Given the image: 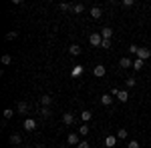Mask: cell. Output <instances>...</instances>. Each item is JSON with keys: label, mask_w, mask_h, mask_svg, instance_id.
I'll return each instance as SVG.
<instances>
[{"label": "cell", "mask_w": 151, "mask_h": 148, "mask_svg": "<svg viewBox=\"0 0 151 148\" xmlns=\"http://www.w3.org/2000/svg\"><path fill=\"white\" fill-rule=\"evenodd\" d=\"M119 92H121V90H119V88H111V92H109V94H111V96H117Z\"/></svg>", "instance_id": "34"}, {"label": "cell", "mask_w": 151, "mask_h": 148, "mask_svg": "<svg viewBox=\"0 0 151 148\" xmlns=\"http://www.w3.org/2000/svg\"><path fill=\"white\" fill-rule=\"evenodd\" d=\"M69 52L73 54V56H79V54H81V46H79V44H70L69 46Z\"/></svg>", "instance_id": "14"}, {"label": "cell", "mask_w": 151, "mask_h": 148, "mask_svg": "<svg viewBox=\"0 0 151 148\" xmlns=\"http://www.w3.org/2000/svg\"><path fill=\"white\" fill-rule=\"evenodd\" d=\"M79 134H81V136H87V134H89V126L81 124V126H79Z\"/></svg>", "instance_id": "22"}, {"label": "cell", "mask_w": 151, "mask_h": 148, "mask_svg": "<svg viewBox=\"0 0 151 148\" xmlns=\"http://www.w3.org/2000/svg\"><path fill=\"white\" fill-rule=\"evenodd\" d=\"M20 142H22L20 134H10V144H20Z\"/></svg>", "instance_id": "20"}, {"label": "cell", "mask_w": 151, "mask_h": 148, "mask_svg": "<svg viewBox=\"0 0 151 148\" xmlns=\"http://www.w3.org/2000/svg\"><path fill=\"white\" fill-rule=\"evenodd\" d=\"M127 148H141V144L137 142V140H129V142H127Z\"/></svg>", "instance_id": "24"}, {"label": "cell", "mask_w": 151, "mask_h": 148, "mask_svg": "<svg viewBox=\"0 0 151 148\" xmlns=\"http://www.w3.org/2000/svg\"><path fill=\"white\" fill-rule=\"evenodd\" d=\"M40 104L48 108V106L52 104V96H48V94H45V96H40Z\"/></svg>", "instance_id": "13"}, {"label": "cell", "mask_w": 151, "mask_h": 148, "mask_svg": "<svg viewBox=\"0 0 151 148\" xmlns=\"http://www.w3.org/2000/svg\"><path fill=\"white\" fill-rule=\"evenodd\" d=\"M60 148H70V146H69V144H67V146H60Z\"/></svg>", "instance_id": "35"}, {"label": "cell", "mask_w": 151, "mask_h": 148, "mask_svg": "<svg viewBox=\"0 0 151 148\" xmlns=\"http://www.w3.org/2000/svg\"><path fill=\"white\" fill-rule=\"evenodd\" d=\"M89 42H91V46H101V42H103L101 32H93V34L89 36Z\"/></svg>", "instance_id": "1"}, {"label": "cell", "mask_w": 151, "mask_h": 148, "mask_svg": "<svg viewBox=\"0 0 151 148\" xmlns=\"http://www.w3.org/2000/svg\"><path fill=\"white\" fill-rule=\"evenodd\" d=\"M93 74L97 76V78H103L105 74H107V68H105L103 64H97V66L93 68Z\"/></svg>", "instance_id": "3"}, {"label": "cell", "mask_w": 151, "mask_h": 148, "mask_svg": "<svg viewBox=\"0 0 151 148\" xmlns=\"http://www.w3.org/2000/svg\"><path fill=\"white\" fill-rule=\"evenodd\" d=\"M101 48H111V40H103L101 42Z\"/></svg>", "instance_id": "33"}, {"label": "cell", "mask_w": 151, "mask_h": 148, "mask_svg": "<svg viewBox=\"0 0 151 148\" xmlns=\"http://www.w3.org/2000/svg\"><path fill=\"white\" fill-rule=\"evenodd\" d=\"M70 8H73V4H67V2L58 4V10H70Z\"/></svg>", "instance_id": "27"}, {"label": "cell", "mask_w": 151, "mask_h": 148, "mask_svg": "<svg viewBox=\"0 0 151 148\" xmlns=\"http://www.w3.org/2000/svg\"><path fill=\"white\" fill-rule=\"evenodd\" d=\"M79 142H81V138H79L77 132H70L69 136H67V144L69 146H79Z\"/></svg>", "instance_id": "2"}, {"label": "cell", "mask_w": 151, "mask_h": 148, "mask_svg": "<svg viewBox=\"0 0 151 148\" xmlns=\"http://www.w3.org/2000/svg\"><path fill=\"white\" fill-rule=\"evenodd\" d=\"M117 100H119V102H127V100H129V92L127 90H121L119 94H117Z\"/></svg>", "instance_id": "15"}, {"label": "cell", "mask_w": 151, "mask_h": 148, "mask_svg": "<svg viewBox=\"0 0 151 148\" xmlns=\"http://www.w3.org/2000/svg\"><path fill=\"white\" fill-rule=\"evenodd\" d=\"M135 84H137V80L133 78V76H129V78L125 80V86H127V88H133V86H135Z\"/></svg>", "instance_id": "21"}, {"label": "cell", "mask_w": 151, "mask_h": 148, "mask_svg": "<svg viewBox=\"0 0 151 148\" xmlns=\"http://www.w3.org/2000/svg\"><path fill=\"white\" fill-rule=\"evenodd\" d=\"M137 58H141V60H147V58H151V50H149V48H139Z\"/></svg>", "instance_id": "6"}, {"label": "cell", "mask_w": 151, "mask_h": 148, "mask_svg": "<svg viewBox=\"0 0 151 148\" xmlns=\"http://www.w3.org/2000/svg\"><path fill=\"white\" fill-rule=\"evenodd\" d=\"M133 4H135L133 0H123V2H121V6H123V8H131Z\"/></svg>", "instance_id": "28"}, {"label": "cell", "mask_w": 151, "mask_h": 148, "mask_svg": "<svg viewBox=\"0 0 151 148\" xmlns=\"http://www.w3.org/2000/svg\"><path fill=\"white\" fill-rule=\"evenodd\" d=\"M16 110H18L20 114H24L26 110H28V104L24 102V100H22V102H18V106H16Z\"/></svg>", "instance_id": "19"}, {"label": "cell", "mask_w": 151, "mask_h": 148, "mask_svg": "<svg viewBox=\"0 0 151 148\" xmlns=\"http://www.w3.org/2000/svg\"><path fill=\"white\" fill-rule=\"evenodd\" d=\"M83 72H85V68L79 64V66H75V68L70 70V76H73V78H79V76H83Z\"/></svg>", "instance_id": "7"}, {"label": "cell", "mask_w": 151, "mask_h": 148, "mask_svg": "<svg viewBox=\"0 0 151 148\" xmlns=\"http://www.w3.org/2000/svg\"><path fill=\"white\" fill-rule=\"evenodd\" d=\"M119 66H121V68H131V66H133V62H131V58L123 56L121 60H119Z\"/></svg>", "instance_id": "8"}, {"label": "cell", "mask_w": 151, "mask_h": 148, "mask_svg": "<svg viewBox=\"0 0 151 148\" xmlns=\"http://www.w3.org/2000/svg\"><path fill=\"white\" fill-rule=\"evenodd\" d=\"M115 142H117V136H113V134H109V136L105 138V144H107V148H115Z\"/></svg>", "instance_id": "12"}, {"label": "cell", "mask_w": 151, "mask_h": 148, "mask_svg": "<svg viewBox=\"0 0 151 148\" xmlns=\"http://www.w3.org/2000/svg\"><path fill=\"white\" fill-rule=\"evenodd\" d=\"M24 130H28V132L36 130V120L35 118H26V120H24Z\"/></svg>", "instance_id": "4"}, {"label": "cell", "mask_w": 151, "mask_h": 148, "mask_svg": "<svg viewBox=\"0 0 151 148\" xmlns=\"http://www.w3.org/2000/svg\"><path fill=\"white\" fill-rule=\"evenodd\" d=\"M63 122H65L67 126L75 124V114H73V112H65V114H63Z\"/></svg>", "instance_id": "5"}, {"label": "cell", "mask_w": 151, "mask_h": 148, "mask_svg": "<svg viewBox=\"0 0 151 148\" xmlns=\"http://www.w3.org/2000/svg\"><path fill=\"white\" fill-rule=\"evenodd\" d=\"M10 62H12L10 54H4V56H2V64H10Z\"/></svg>", "instance_id": "29"}, {"label": "cell", "mask_w": 151, "mask_h": 148, "mask_svg": "<svg viewBox=\"0 0 151 148\" xmlns=\"http://www.w3.org/2000/svg\"><path fill=\"white\" fill-rule=\"evenodd\" d=\"M77 148H91L89 146V142H87V140H81V142H79V146Z\"/></svg>", "instance_id": "32"}, {"label": "cell", "mask_w": 151, "mask_h": 148, "mask_svg": "<svg viewBox=\"0 0 151 148\" xmlns=\"http://www.w3.org/2000/svg\"><path fill=\"white\" fill-rule=\"evenodd\" d=\"M129 52H131V54H137V52H139V46H137V44H131V46H129Z\"/></svg>", "instance_id": "30"}, {"label": "cell", "mask_w": 151, "mask_h": 148, "mask_svg": "<svg viewBox=\"0 0 151 148\" xmlns=\"http://www.w3.org/2000/svg\"><path fill=\"white\" fill-rule=\"evenodd\" d=\"M101 36H103V40H111V36H113V30H111L109 26H105L103 30H101Z\"/></svg>", "instance_id": "10"}, {"label": "cell", "mask_w": 151, "mask_h": 148, "mask_svg": "<svg viewBox=\"0 0 151 148\" xmlns=\"http://www.w3.org/2000/svg\"><path fill=\"white\" fill-rule=\"evenodd\" d=\"M117 138H127V130L125 128H119L117 130Z\"/></svg>", "instance_id": "25"}, {"label": "cell", "mask_w": 151, "mask_h": 148, "mask_svg": "<svg viewBox=\"0 0 151 148\" xmlns=\"http://www.w3.org/2000/svg\"><path fill=\"white\" fill-rule=\"evenodd\" d=\"M81 118H83V122H89V120L93 118V112H91V110H83V112H81Z\"/></svg>", "instance_id": "17"}, {"label": "cell", "mask_w": 151, "mask_h": 148, "mask_svg": "<svg viewBox=\"0 0 151 148\" xmlns=\"http://www.w3.org/2000/svg\"><path fill=\"white\" fill-rule=\"evenodd\" d=\"M12 114H14V112H12V108H6V110H4V120H10Z\"/></svg>", "instance_id": "26"}, {"label": "cell", "mask_w": 151, "mask_h": 148, "mask_svg": "<svg viewBox=\"0 0 151 148\" xmlns=\"http://www.w3.org/2000/svg\"><path fill=\"white\" fill-rule=\"evenodd\" d=\"M101 104H103V106H111V104H113V96H111V94H103V96H101Z\"/></svg>", "instance_id": "11"}, {"label": "cell", "mask_w": 151, "mask_h": 148, "mask_svg": "<svg viewBox=\"0 0 151 148\" xmlns=\"http://www.w3.org/2000/svg\"><path fill=\"white\" fill-rule=\"evenodd\" d=\"M143 64H145V60H141V58H135V60H133V70H137V72H139V70L143 68Z\"/></svg>", "instance_id": "16"}, {"label": "cell", "mask_w": 151, "mask_h": 148, "mask_svg": "<svg viewBox=\"0 0 151 148\" xmlns=\"http://www.w3.org/2000/svg\"><path fill=\"white\" fill-rule=\"evenodd\" d=\"M70 10L75 12V14H81V12H85V4H73Z\"/></svg>", "instance_id": "18"}, {"label": "cell", "mask_w": 151, "mask_h": 148, "mask_svg": "<svg viewBox=\"0 0 151 148\" xmlns=\"http://www.w3.org/2000/svg\"><path fill=\"white\" fill-rule=\"evenodd\" d=\"M91 16H93L95 20H97V18H101V16H103V10H101V6H93V8H91Z\"/></svg>", "instance_id": "9"}, {"label": "cell", "mask_w": 151, "mask_h": 148, "mask_svg": "<svg viewBox=\"0 0 151 148\" xmlns=\"http://www.w3.org/2000/svg\"><path fill=\"white\" fill-rule=\"evenodd\" d=\"M40 116H42V118H48V116H50V108L42 106V108H40Z\"/></svg>", "instance_id": "23"}, {"label": "cell", "mask_w": 151, "mask_h": 148, "mask_svg": "<svg viewBox=\"0 0 151 148\" xmlns=\"http://www.w3.org/2000/svg\"><path fill=\"white\" fill-rule=\"evenodd\" d=\"M16 36H18V32H8V34H6V40H14Z\"/></svg>", "instance_id": "31"}]
</instances>
